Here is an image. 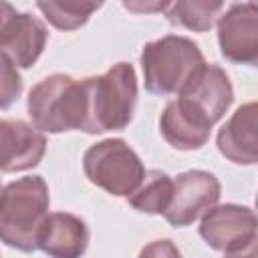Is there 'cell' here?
<instances>
[{
    "instance_id": "1",
    "label": "cell",
    "mask_w": 258,
    "mask_h": 258,
    "mask_svg": "<svg viewBox=\"0 0 258 258\" xmlns=\"http://www.w3.org/2000/svg\"><path fill=\"white\" fill-rule=\"evenodd\" d=\"M48 185L42 175L18 177L4 185L0 198V236L10 248L38 250L40 230L48 218Z\"/></svg>"
},
{
    "instance_id": "2",
    "label": "cell",
    "mask_w": 258,
    "mask_h": 258,
    "mask_svg": "<svg viewBox=\"0 0 258 258\" xmlns=\"http://www.w3.org/2000/svg\"><path fill=\"white\" fill-rule=\"evenodd\" d=\"M87 89L85 133L119 131L133 119L137 103V77L129 62H117L99 77L83 79Z\"/></svg>"
},
{
    "instance_id": "3",
    "label": "cell",
    "mask_w": 258,
    "mask_h": 258,
    "mask_svg": "<svg viewBox=\"0 0 258 258\" xmlns=\"http://www.w3.org/2000/svg\"><path fill=\"white\" fill-rule=\"evenodd\" d=\"M202 67L206 58L187 36L167 34L147 42L141 50L143 83L153 95H179Z\"/></svg>"
},
{
    "instance_id": "4",
    "label": "cell",
    "mask_w": 258,
    "mask_h": 258,
    "mask_svg": "<svg viewBox=\"0 0 258 258\" xmlns=\"http://www.w3.org/2000/svg\"><path fill=\"white\" fill-rule=\"evenodd\" d=\"M32 125L46 133L81 129L87 121V89L83 81L54 73L36 83L28 93Z\"/></svg>"
},
{
    "instance_id": "5",
    "label": "cell",
    "mask_w": 258,
    "mask_h": 258,
    "mask_svg": "<svg viewBox=\"0 0 258 258\" xmlns=\"http://www.w3.org/2000/svg\"><path fill=\"white\" fill-rule=\"evenodd\" d=\"M87 179L113 196L129 198L143 181L145 167L139 155L123 139H103L83 155Z\"/></svg>"
},
{
    "instance_id": "6",
    "label": "cell",
    "mask_w": 258,
    "mask_h": 258,
    "mask_svg": "<svg viewBox=\"0 0 258 258\" xmlns=\"http://www.w3.org/2000/svg\"><path fill=\"white\" fill-rule=\"evenodd\" d=\"M48 30L30 12H16L8 2L0 4V52L16 69L32 67L44 50Z\"/></svg>"
},
{
    "instance_id": "7",
    "label": "cell",
    "mask_w": 258,
    "mask_h": 258,
    "mask_svg": "<svg viewBox=\"0 0 258 258\" xmlns=\"http://www.w3.org/2000/svg\"><path fill=\"white\" fill-rule=\"evenodd\" d=\"M220 194L222 185L214 173L204 169L183 171L173 179V198L163 218L175 228L189 226L218 204Z\"/></svg>"
},
{
    "instance_id": "8",
    "label": "cell",
    "mask_w": 258,
    "mask_h": 258,
    "mask_svg": "<svg viewBox=\"0 0 258 258\" xmlns=\"http://www.w3.org/2000/svg\"><path fill=\"white\" fill-rule=\"evenodd\" d=\"M218 42L226 60L258 67V2H236L220 14Z\"/></svg>"
},
{
    "instance_id": "9",
    "label": "cell",
    "mask_w": 258,
    "mask_h": 258,
    "mask_svg": "<svg viewBox=\"0 0 258 258\" xmlns=\"http://www.w3.org/2000/svg\"><path fill=\"white\" fill-rule=\"evenodd\" d=\"M200 236L214 250L236 252L258 236V214L238 204L214 206L202 218Z\"/></svg>"
},
{
    "instance_id": "10",
    "label": "cell",
    "mask_w": 258,
    "mask_h": 258,
    "mask_svg": "<svg viewBox=\"0 0 258 258\" xmlns=\"http://www.w3.org/2000/svg\"><path fill=\"white\" fill-rule=\"evenodd\" d=\"M216 123L191 101L177 95L169 101L159 117V131L163 139L181 151L200 149L208 139Z\"/></svg>"
},
{
    "instance_id": "11",
    "label": "cell",
    "mask_w": 258,
    "mask_h": 258,
    "mask_svg": "<svg viewBox=\"0 0 258 258\" xmlns=\"http://www.w3.org/2000/svg\"><path fill=\"white\" fill-rule=\"evenodd\" d=\"M220 153L236 165L258 163V101L240 105L216 137Z\"/></svg>"
},
{
    "instance_id": "12",
    "label": "cell",
    "mask_w": 258,
    "mask_h": 258,
    "mask_svg": "<svg viewBox=\"0 0 258 258\" xmlns=\"http://www.w3.org/2000/svg\"><path fill=\"white\" fill-rule=\"evenodd\" d=\"M0 167L4 173L26 171L40 163L46 151V137L22 119H2L0 123Z\"/></svg>"
},
{
    "instance_id": "13",
    "label": "cell",
    "mask_w": 258,
    "mask_h": 258,
    "mask_svg": "<svg viewBox=\"0 0 258 258\" xmlns=\"http://www.w3.org/2000/svg\"><path fill=\"white\" fill-rule=\"evenodd\" d=\"M89 246V228L83 218L69 212L48 214L38 248L50 258H81Z\"/></svg>"
},
{
    "instance_id": "14",
    "label": "cell",
    "mask_w": 258,
    "mask_h": 258,
    "mask_svg": "<svg viewBox=\"0 0 258 258\" xmlns=\"http://www.w3.org/2000/svg\"><path fill=\"white\" fill-rule=\"evenodd\" d=\"M181 97L196 103L214 123H218L234 101V89L226 71L218 64H208L181 89Z\"/></svg>"
},
{
    "instance_id": "15",
    "label": "cell",
    "mask_w": 258,
    "mask_h": 258,
    "mask_svg": "<svg viewBox=\"0 0 258 258\" xmlns=\"http://www.w3.org/2000/svg\"><path fill=\"white\" fill-rule=\"evenodd\" d=\"M173 198V179L161 169H149L141 185L127 198L129 206L143 214H165Z\"/></svg>"
},
{
    "instance_id": "16",
    "label": "cell",
    "mask_w": 258,
    "mask_h": 258,
    "mask_svg": "<svg viewBox=\"0 0 258 258\" xmlns=\"http://www.w3.org/2000/svg\"><path fill=\"white\" fill-rule=\"evenodd\" d=\"M224 10L222 2L210 0H177L169 2L165 10V18L173 26H181L196 32L210 30L216 20H220V12Z\"/></svg>"
},
{
    "instance_id": "17",
    "label": "cell",
    "mask_w": 258,
    "mask_h": 258,
    "mask_svg": "<svg viewBox=\"0 0 258 258\" xmlns=\"http://www.w3.org/2000/svg\"><path fill=\"white\" fill-rule=\"evenodd\" d=\"M36 8L44 14V18L58 30H77L81 28L89 16L101 8L97 2H75V0H64V2H36Z\"/></svg>"
},
{
    "instance_id": "18",
    "label": "cell",
    "mask_w": 258,
    "mask_h": 258,
    "mask_svg": "<svg viewBox=\"0 0 258 258\" xmlns=\"http://www.w3.org/2000/svg\"><path fill=\"white\" fill-rule=\"evenodd\" d=\"M20 91H22V79L16 73V67H12L6 58H2V99H0L2 109L10 107L20 97Z\"/></svg>"
},
{
    "instance_id": "19",
    "label": "cell",
    "mask_w": 258,
    "mask_h": 258,
    "mask_svg": "<svg viewBox=\"0 0 258 258\" xmlns=\"http://www.w3.org/2000/svg\"><path fill=\"white\" fill-rule=\"evenodd\" d=\"M139 258H181V254L171 240H153L141 248Z\"/></svg>"
},
{
    "instance_id": "20",
    "label": "cell",
    "mask_w": 258,
    "mask_h": 258,
    "mask_svg": "<svg viewBox=\"0 0 258 258\" xmlns=\"http://www.w3.org/2000/svg\"><path fill=\"white\" fill-rule=\"evenodd\" d=\"M123 6L127 10H133V12H153V10H167V2H153V4H143V2H123Z\"/></svg>"
},
{
    "instance_id": "21",
    "label": "cell",
    "mask_w": 258,
    "mask_h": 258,
    "mask_svg": "<svg viewBox=\"0 0 258 258\" xmlns=\"http://www.w3.org/2000/svg\"><path fill=\"white\" fill-rule=\"evenodd\" d=\"M224 258H258V236L236 252H228Z\"/></svg>"
},
{
    "instance_id": "22",
    "label": "cell",
    "mask_w": 258,
    "mask_h": 258,
    "mask_svg": "<svg viewBox=\"0 0 258 258\" xmlns=\"http://www.w3.org/2000/svg\"><path fill=\"white\" fill-rule=\"evenodd\" d=\"M256 208H258V196H256Z\"/></svg>"
}]
</instances>
